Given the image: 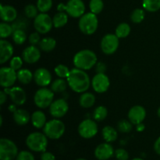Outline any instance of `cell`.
Returning a JSON list of instances; mask_svg holds the SVG:
<instances>
[{
    "mask_svg": "<svg viewBox=\"0 0 160 160\" xmlns=\"http://www.w3.org/2000/svg\"><path fill=\"white\" fill-rule=\"evenodd\" d=\"M119 38L115 34H106L100 42L102 52L106 55H112L118 49L120 42Z\"/></svg>",
    "mask_w": 160,
    "mask_h": 160,
    "instance_id": "8fae6325",
    "label": "cell"
},
{
    "mask_svg": "<svg viewBox=\"0 0 160 160\" xmlns=\"http://www.w3.org/2000/svg\"><path fill=\"white\" fill-rule=\"evenodd\" d=\"M27 147L31 151L43 152L48 147V137L43 132H32L29 134L25 141Z\"/></svg>",
    "mask_w": 160,
    "mask_h": 160,
    "instance_id": "3957f363",
    "label": "cell"
},
{
    "mask_svg": "<svg viewBox=\"0 0 160 160\" xmlns=\"http://www.w3.org/2000/svg\"><path fill=\"white\" fill-rule=\"evenodd\" d=\"M0 120H1V122H0V126H2V123H3V120H2V117H0Z\"/></svg>",
    "mask_w": 160,
    "mask_h": 160,
    "instance_id": "816d5d0a",
    "label": "cell"
},
{
    "mask_svg": "<svg viewBox=\"0 0 160 160\" xmlns=\"http://www.w3.org/2000/svg\"><path fill=\"white\" fill-rule=\"evenodd\" d=\"M76 160H87L86 159H84V158H79V159H76Z\"/></svg>",
    "mask_w": 160,
    "mask_h": 160,
    "instance_id": "11a10c76",
    "label": "cell"
},
{
    "mask_svg": "<svg viewBox=\"0 0 160 160\" xmlns=\"http://www.w3.org/2000/svg\"><path fill=\"white\" fill-rule=\"evenodd\" d=\"M69 87L77 93L82 94L87 92L92 85V80L84 70L78 68L70 70V73L67 78Z\"/></svg>",
    "mask_w": 160,
    "mask_h": 160,
    "instance_id": "6da1fadb",
    "label": "cell"
},
{
    "mask_svg": "<svg viewBox=\"0 0 160 160\" xmlns=\"http://www.w3.org/2000/svg\"><path fill=\"white\" fill-rule=\"evenodd\" d=\"M66 131V126L60 119L53 118L52 120L47 121L45 127L42 129L44 134L52 140L59 139L64 134Z\"/></svg>",
    "mask_w": 160,
    "mask_h": 160,
    "instance_id": "8992f818",
    "label": "cell"
},
{
    "mask_svg": "<svg viewBox=\"0 0 160 160\" xmlns=\"http://www.w3.org/2000/svg\"><path fill=\"white\" fill-rule=\"evenodd\" d=\"M48 108L50 115L53 118L61 119L68 112L69 105L64 98H58L54 100Z\"/></svg>",
    "mask_w": 160,
    "mask_h": 160,
    "instance_id": "5bb4252c",
    "label": "cell"
},
{
    "mask_svg": "<svg viewBox=\"0 0 160 160\" xmlns=\"http://www.w3.org/2000/svg\"><path fill=\"white\" fill-rule=\"evenodd\" d=\"M34 80V73L28 69H20L17 71V81L22 84H28Z\"/></svg>",
    "mask_w": 160,
    "mask_h": 160,
    "instance_id": "4316f807",
    "label": "cell"
},
{
    "mask_svg": "<svg viewBox=\"0 0 160 160\" xmlns=\"http://www.w3.org/2000/svg\"><path fill=\"white\" fill-rule=\"evenodd\" d=\"M14 29L12 25L9 24L6 22H2L0 23V37L1 39H6L7 38L12 35Z\"/></svg>",
    "mask_w": 160,
    "mask_h": 160,
    "instance_id": "d6a6232c",
    "label": "cell"
},
{
    "mask_svg": "<svg viewBox=\"0 0 160 160\" xmlns=\"http://www.w3.org/2000/svg\"><path fill=\"white\" fill-rule=\"evenodd\" d=\"M4 92L10 98L12 103L17 106H23L27 101V94L24 89L19 86L4 88Z\"/></svg>",
    "mask_w": 160,
    "mask_h": 160,
    "instance_id": "9a60e30c",
    "label": "cell"
},
{
    "mask_svg": "<svg viewBox=\"0 0 160 160\" xmlns=\"http://www.w3.org/2000/svg\"><path fill=\"white\" fill-rule=\"evenodd\" d=\"M110 86V81L105 73H97L92 79V87L95 92L105 93Z\"/></svg>",
    "mask_w": 160,
    "mask_h": 160,
    "instance_id": "7c38bea8",
    "label": "cell"
},
{
    "mask_svg": "<svg viewBox=\"0 0 160 160\" xmlns=\"http://www.w3.org/2000/svg\"><path fill=\"white\" fill-rule=\"evenodd\" d=\"M7 94L4 92V90L0 92V104H1V106H3L5 104V102L7 100Z\"/></svg>",
    "mask_w": 160,
    "mask_h": 160,
    "instance_id": "7dc6e473",
    "label": "cell"
},
{
    "mask_svg": "<svg viewBox=\"0 0 160 160\" xmlns=\"http://www.w3.org/2000/svg\"><path fill=\"white\" fill-rule=\"evenodd\" d=\"M41 160H56V156L49 152H43L41 155Z\"/></svg>",
    "mask_w": 160,
    "mask_h": 160,
    "instance_id": "f6af8a7d",
    "label": "cell"
},
{
    "mask_svg": "<svg viewBox=\"0 0 160 160\" xmlns=\"http://www.w3.org/2000/svg\"><path fill=\"white\" fill-rule=\"evenodd\" d=\"M55 93L51 88H41L36 91L34 95V105L41 109H46L49 107L50 105L54 101Z\"/></svg>",
    "mask_w": 160,
    "mask_h": 160,
    "instance_id": "52a82bcc",
    "label": "cell"
},
{
    "mask_svg": "<svg viewBox=\"0 0 160 160\" xmlns=\"http://www.w3.org/2000/svg\"><path fill=\"white\" fill-rule=\"evenodd\" d=\"M157 115H158V117L160 118V107L158 109V110H157Z\"/></svg>",
    "mask_w": 160,
    "mask_h": 160,
    "instance_id": "f5cc1de1",
    "label": "cell"
},
{
    "mask_svg": "<svg viewBox=\"0 0 160 160\" xmlns=\"http://www.w3.org/2000/svg\"><path fill=\"white\" fill-rule=\"evenodd\" d=\"M145 17V12L143 9L137 8L134 9L131 14V20L134 23H141L144 20Z\"/></svg>",
    "mask_w": 160,
    "mask_h": 160,
    "instance_id": "e575fe53",
    "label": "cell"
},
{
    "mask_svg": "<svg viewBox=\"0 0 160 160\" xmlns=\"http://www.w3.org/2000/svg\"><path fill=\"white\" fill-rule=\"evenodd\" d=\"M116 159L117 160H128L129 159V153L124 148H117L114 153Z\"/></svg>",
    "mask_w": 160,
    "mask_h": 160,
    "instance_id": "b9f144b4",
    "label": "cell"
},
{
    "mask_svg": "<svg viewBox=\"0 0 160 160\" xmlns=\"http://www.w3.org/2000/svg\"><path fill=\"white\" fill-rule=\"evenodd\" d=\"M78 28L81 32L86 35H92L96 32L98 28V19L96 14L92 12L84 13L80 17Z\"/></svg>",
    "mask_w": 160,
    "mask_h": 160,
    "instance_id": "5b68a950",
    "label": "cell"
},
{
    "mask_svg": "<svg viewBox=\"0 0 160 160\" xmlns=\"http://www.w3.org/2000/svg\"><path fill=\"white\" fill-rule=\"evenodd\" d=\"M0 17L3 22L11 23L17 18V11L10 5H0Z\"/></svg>",
    "mask_w": 160,
    "mask_h": 160,
    "instance_id": "44dd1931",
    "label": "cell"
},
{
    "mask_svg": "<svg viewBox=\"0 0 160 160\" xmlns=\"http://www.w3.org/2000/svg\"><path fill=\"white\" fill-rule=\"evenodd\" d=\"M12 118L14 122L19 126H24L31 121V116L29 112L23 109H17L12 113Z\"/></svg>",
    "mask_w": 160,
    "mask_h": 160,
    "instance_id": "7402d4cb",
    "label": "cell"
},
{
    "mask_svg": "<svg viewBox=\"0 0 160 160\" xmlns=\"http://www.w3.org/2000/svg\"><path fill=\"white\" fill-rule=\"evenodd\" d=\"M14 48L12 44L6 39L0 40V63L4 64L12 58Z\"/></svg>",
    "mask_w": 160,
    "mask_h": 160,
    "instance_id": "ffe728a7",
    "label": "cell"
},
{
    "mask_svg": "<svg viewBox=\"0 0 160 160\" xmlns=\"http://www.w3.org/2000/svg\"><path fill=\"white\" fill-rule=\"evenodd\" d=\"M40 50L36 45H29L22 52V59L28 64L35 63L41 58Z\"/></svg>",
    "mask_w": 160,
    "mask_h": 160,
    "instance_id": "d6986e66",
    "label": "cell"
},
{
    "mask_svg": "<svg viewBox=\"0 0 160 160\" xmlns=\"http://www.w3.org/2000/svg\"><path fill=\"white\" fill-rule=\"evenodd\" d=\"M95 103V96L92 92H84L79 98V104L84 109L92 107Z\"/></svg>",
    "mask_w": 160,
    "mask_h": 160,
    "instance_id": "cb8c5ba5",
    "label": "cell"
},
{
    "mask_svg": "<svg viewBox=\"0 0 160 160\" xmlns=\"http://www.w3.org/2000/svg\"><path fill=\"white\" fill-rule=\"evenodd\" d=\"M12 38L14 43L17 44V45H23L27 40V34L23 29L15 30L12 33Z\"/></svg>",
    "mask_w": 160,
    "mask_h": 160,
    "instance_id": "836d02e7",
    "label": "cell"
},
{
    "mask_svg": "<svg viewBox=\"0 0 160 160\" xmlns=\"http://www.w3.org/2000/svg\"><path fill=\"white\" fill-rule=\"evenodd\" d=\"M96 72L97 73H105L106 71V65L104 62H97L96 63Z\"/></svg>",
    "mask_w": 160,
    "mask_h": 160,
    "instance_id": "bcb514c9",
    "label": "cell"
},
{
    "mask_svg": "<svg viewBox=\"0 0 160 160\" xmlns=\"http://www.w3.org/2000/svg\"><path fill=\"white\" fill-rule=\"evenodd\" d=\"M131 28L129 23H121L117 27L115 31V34L119 38H125L128 36H129L131 33Z\"/></svg>",
    "mask_w": 160,
    "mask_h": 160,
    "instance_id": "f546056e",
    "label": "cell"
},
{
    "mask_svg": "<svg viewBox=\"0 0 160 160\" xmlns=\"http://www.w3.org/2000/svg\"><path fill=\"white\" fill-rule=\"evenodd\" d=\"M69 20V15L66 12H58L52 17L53 27L61 28L65 26Z\"/></svg>",
    "mask_w": 160,
    "mask_h": 160,
    "instance_id": "83f0119b",
    "label": "cell"
},
{
    "mask_svg": "<svg viewBox=\"0 0 160 160\" xmlns=\"http://www.w3.org/2000/svg\"><path fill=\"white\" fill-rule=\"evenodd\" d=\"M17 145L9 138L0 139V160H14L18 155Z\"/></svg>",
    "mask_w": 160,
    "mask_h": 160,
    "instance_id": "ba28073f",
    "label": "cell"
},
{
    "mask_svg": "<svg viewBox=\"0 0 160 160\" xmlns=\"http://www.w3.org/2000/svg\"><path fill=\"white\" fill-rule=\"evenodd\" d=\"M68 83L64 78H57L51 83V89L54 93H61L67 90Z\"/></svg>",
    "mask_w": 160,
    "mask_h": 160,
    "instance_id": "f1b7e54d",
    "label": "cell"
},
{
    "mask_svg": "<svg viewBox=\"0 0 160 160\" xmlns=\"http://www.w3.org/2000/svg\"><path fill=\"white\" fill-rule=\"evenodd\" d=\"M102 136L106 142H114L118 138L117 130L111 126H106L102 130Z\"/></svg>",
    "mask_w": 160,
    "mask_h": 160,
    "instance_id": "d4e9b609",
    "label": "cell"
},
{
    "mask_svg": "<svg viewBox=\"0 0 160 160\" xmlns=\"http://www.w3.org/2000/svg\"><path fill=\"white\" fill-rule=\"evenodd\" d=\"M85 5L82 0H69L66 4L59 3L57 6L58 12H66L73 18H80L85 12Z\"/></svg>",
    "mask_w": 160,
    "mask_h": 160,
    "instance_id": "277c9868",
    "label": "cell"
},
{
    "mask_svg": "<svg viewBox=\"0 0 160 160\" xmlns=\"http://www.w3.org/2000/svg\"><path fill=\"white\" fill-rule=\"evenodd\" d=\"M128 120L133 123V125H138L143 123L146 117V110L140 105H135L129 109L128 113Z\"/></svg>",
    "mask_w": 160,
    "mask_h": 160,
    "instance_id": "2e32d148",
    "label": "cell"
},
{
    "mask_svg": "<svg viewBox=\"0 0 160 160\" xmlns=\"http://www.w3.org/2000/svg\"><path fill=\"white\" fill-rule=\"evenodd\" d=\"M38 9L37 6H34L33 4H28L25 6L24 8V13L25 16L28 19H34L38 15Z\"/></svg>",
    "mask_w": 160,
    "mask_h": 160,
    "instance_id": "ab89813d",
    "label": "cell"
},
{
    "mask_svg": "<svg viewBox=\"0 0 160 160\" xmlns=\"http://www.w3.org/2000/svg\"><path fill=\"white\" fill-rule=\"evenodd\" d=\"M133 129V123L129 120H121L117 123V130L121 133L128 134Z\"/></svg>",
    "mask_w": 160,
    "mask_h": 160,
    "instance_id": "8d00e7d4",
    "label": "cell"
},
{
    "mask_svg": "<svg viewBox=\"0 0 160 160\" xmlns=\"http://www.w3.org/2000/svg\"><path fill=\"white\" fill-rule=\"evenodd\" d=\"M108 109L104 106H98L93 112V118L96 122L103 121L107 117Z\"/></svg>",
    "mask_w": 160,
    "mask_h": 160,
    "instance_id": "1f68e13d",
    "label": "cell"
},
{
    "mask_svg": "<svg viewBox=\"0 0 160 160\" xmlns=\"http://www.w3.org/2000/svg\"><path fill=\"white\" fill-rule=\"evenodd\" d=\"M154 150L158 155H160V137L156 139L154 143Z\"/></svg>",
    "mask_w": 160,
    "mask_h": 160,
    "instance_id": "c3c4849f",
    "label": "cell"
},
{
    "mask_svg": "<svg viewBox=\"0 0 160 160\" xmlns=\"http://www.w3.org/2000/svg\"><path fill=\"white\" fill-rule=\"evenodd\" d=\"M41 37H40V34L38 32H34L31 33V34L28 37V42H29L30 45H38L39 42H41Z\"/></svg>",
    "mask_w": 160,
    "mask_h": 160,
    "instance_id": "ee69618b",
    "label": "cell"
},
{
    "mask_svg": "<svg viewBox=\"0 0 160 160\" xmlns=\"http://www.w3.org/2000/svg\"><path fill=\"white\" fill-rule=\"evenodd\" d=\"M17 80V71L10 67H2L0 69V84L3 88L13 86Z\"/></svg>",
    "mask_w": 160,
    "mask_h": 160,
    "instance_id": "4fadbf2b",
    "label": "cell"
},
{
    "mask_svg": "<svg viewBox=\"0 0 160 160\" xmlns=\"http://www.w3.org/2000/svg\"><path fill=\"white\" fill-rule=\"evenodd\" d=\"M78 131L79 135L84 139H91L98 132V127L96 121L92 119H85L78 125Z\"/></svg>",
    "mask_w": 160,
    "mask_h": 160,
    "instance_id": "9c48e42d",
    "label": "cell"
},
{
    "mask_svg": "<svg viewBox=\"0 0 160 160\" xmlns=\"http://www.w3.org/2000/svg\"><path fill=\"white\" fill-rule=\"evenodd\" d=\"M39 48L45 52H49L55 49L56 46V41L53 38L46 37L41 40L38 44Z\"/></svg>",
    "mask_w": 160,
    "mask_h": 160,
    "instance_id": "484cf974",
    "label": "cell"
},
{
    "mask_svg": "<svg viewBox=\"0 0 160 160\" xmlns=\"http://www.w3.org/2000/svg\"><path fill=\"white\" fill-rule=\"evenodd\" d=\"M8 109H9V112L13 113V112L17 109V106L16 104H14V103H12V104L9 105V107H8Z\"/></svg>",
    "mask_w": 160,
    "mask_h": 160,
    "instance_id": "681fc988",
    "label": "cell"
},
{
    "mask_svg": "<svg viewBox=\"0 0 160 160\" xmlns=\"http://www.w3.org/2000/svg\"><path fill=\"white\" fill-rule=\"evenodd\" d=\"M144 9L150 12H156L160 9V0H142Z\"/></svg>",
    "mask_w": 160,
    "mask_h": 160,
    "instance_id": "4dcf8cb0",
    "label": "cell"
},
{
    "mask_svg": "<svg viewBox=\"0 0 160 160\" xmlns=\"http://www.w3.org/2000/svg\"><path fill=\"white\" fill-rule=\"evenodd\" d=\"M54 71L59 78H64V79H67L70 73V70L68 68V67L63 64H59L56 66L54 69Z\"/></svg>",
    "mask_w": 160,
    "mask_h": 160,
    "instance_id": "f35d334b",
    "label": "cell"
},
{
    "mask_svg": "<svg viewBox=\"0 0 160 160\" xmlns=\"http://www.w3.org/2000/svg\"><path fill=\"white\" fill-rule=\"evenodd\" d=\"M89 9L91 12L98 15L101 13L104 9V2L102 0H91L89 2Z\"/></svg>",
    "mask_w": 160,
    "mask_h": 160,
    "instance_id": "d590c367",
    "label": "cell"
},
{
    "mask_svg": "<svg viewBox=\"0 0 160 160\" xmlns=\"http://www.w3.org/2000/svg\"><path fill=\"white\" fill-rule=\"evenodd\" d=\"M131 160H144V159H142V158H134V159H132Z\"/></svg>",
    "mask_w": 160,
    "mask_h": 160,
    "instance_id": "db71d44e",
    "label": "cell"
},
{
    "mask_svg": "<svg viewBox=\"0 0 160 160\" xmlns=\"http://www.w3.org/2000/svg\"><path fill=\"white\" fill-rule=\"evenodd\" d=\"M34 81L39 87H47L52 83L51 73L48 69L44 67L37 69L34 73Z\"/></svg>",
    "mask_w": 160,
    "mask_h": 160,
    "instance_id": "e0dca14e",
    "label": "cell"
},
{
    "mask_svg": "<svg viewBox=\"0 0 160 160\" xmlns=\"http://www.w3.org/2000/svg\"><path fill=\"white\" fill-rule=\"evenodd\" d=\"M115 151L109 142L99 144L95 149V156L98 160H108L113 156Z\"/></svg>",
    "mask_w": 160,
    "mask_h": 160,
    "instance_id": "ac0fdd59",
    "label": "cell"
},
{
    "mask_svg": "<svg viewBox=\"0 0 160 160\" xmlns=\"http://www.w3.org/2000/svg\"><path fill=\"white\" fill-rule=\"evenodd\" d=\"M53 27L52 18L48 13L40 12L34 19V28L40 34H45L49 32Z\"/></svg>",
    "mask_w": 160,
    "mask_h": 160,
    "instance_id": "30bf717a",
    "label": "cell"
},
{
    "mask_svg": "<svg viewBox=\"0 0 160 160\" xmlns=\"http://www.w3.org/2000/svg\"><path fill=\"white\" fill-rule=\"evenodd\" d=\"M31 121L34 128L37 129H43L46 121V116L42 110H36L31 114Z\"/></svg>",
    "mask_w": 160,
    "mask_h": 160,
    "instance_id": "603a6c76",
    "label": "cell"
},
{
    "mask_svg": "<svg viewBox=\"0 0 160 160\" xmlns=\"http://www.w3.org/2000/svg\"><path fill=\"white\" fill-rule=\"evenodd\" d=\"M16 160H35L34 156L29 151H20L17 155Z\"/></svg>",
    "mask_w": 160,
    "mask_h": 160,
    "instance_id": "7bdbcfd3",
    "label": "cell"
},
{
    "mask_svg": "<svg viewBox=\"0 0 160 160\" xmlns=\"http://www.w3.org/2000/svg\"><path fill=\"white\" fill-rule=\"evenodd\" d=\"M23 59L22 57H19V56H14L12 59L9 60V67L12 69H13L16 71H18L20 69H22L23 63Z\"/></svg>",
    "mask_w": 160,
    "mask_h": 160,
    "instance_id": "60d3db41",
    "label": "cell"
},
{
    "mask_svg": "<svg viewBox=\"0 0 160 160\" xmlns=\"http://www.w3.org/2000/svg\"><path fill=\"white\" fill-rule=\"evenodd\" d=\"M145 126L144 125V123H139V124L136 125V130H137V131H138V132H142V131H143L144 130H145Z\"/></svg>",
    "mask_w": 160,
    "mask_h": 160,
    "instance_id": "f907efd6",
    "label": "cell"
},
{
    "mask_svg": "<svg viewBox=\"0 0 160 160\" xmlns=\"http://www.w3.org/2000/svg\"><path fill=\"white\" fill-rule=\"evenodd\" d=\"M52 0H38L36 6L38 9L39 12L47 13L52 9Z\"/></svg>",
    "mask_w": 160,
    "mask_h": 160,
    "instance_id": "74e56055",
    "label": "cell"
},
{
    "mask_svg": "<svg viewBox=\"0 0 160 160\" xmlns=\"http://www.w3.org/2000/svg\"><path fill=\"white\" fill-rule=\"evenodd\" d=\"M98 57L92 50L82 49L74 55L73 65L76 68L86 71L93 68L97 63Z\"/></svg>",
    "mask_w": 160,
    "mask_h": 160,
    "instance_id": "7a4b0ae2",
    "label": "cell"
}]
</instances>
